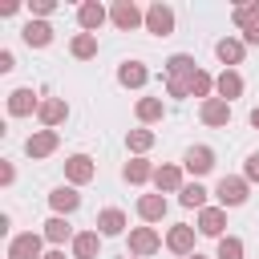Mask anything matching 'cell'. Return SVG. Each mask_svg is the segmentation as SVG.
<instances>
[{
	"label": "cell",
	"mask_w": 259,
	"mask_h": 259,
	"mask_svg": "<svg viewBox=\"0 0 259 259\" xmlns=\"http://www.w3.org/2000/svg\"><path fill=\"white\" fill-rule=\"evenodd\" d=\"M210 166H214V154H210L206 146H198V150H190V154H186V170H194V174H206Z\"/></svg>",
	"instance_id": "obj_5"
},
{
	"label": "cell",
	"mask_w": 259,
	"mask_h": 259,
	"mask_svg": "<svg viewBox=\"0 0 259 259\" xmlns=\"http://www.w3.org/2000/svg\"><path fill=\"white\" fill-rule=\"evenodd\" d=\"M142 81H146V69L142 65H125L121 69V85H142Z\"/></svg>",
	"instance_id": "obj_22"
},
{
	"label": "cell",
	"mask_w": 259,
	"mask_h": 259,
	"mask_svg": "<svg viewBox=\"0 0 259 259\" xmlns=\"http://www.w3.org/2000/svg\"><path fill=\"white\" fill-rule=\"evenodd\" d=\"M219 198H223L227 206H239V202L247 198V186H243L239 178H223V182H219Z\"/></svg>",
	"instance_id": "obj_2"
},
{
	"label": "cell",
	"mask_w": 259,
	"mask_h": 259,
	"mask_svg": "<svg viewBox=\"0 0 259 259\" xmlns=\"http://www.w3.org/2000/svg\"><path fill=\"white\" fill-rule=\"evenodd\" d=\"M130 247H134L138 255H150V251H158V235H154V231H134V235H130Z\"/></svg>",
	"instance_id": "obj_7"
},
{
	"label": "cell",
	"mask_w": 259,
	"mask_h": 259,
	"mask_svg": "<svg viewBox=\"0 0 259 259\" xmlns=\"http://www.w3.org/2000/svg\"><path fill=\"white\" fill-rule=\"evenodd\" d=\"M186 259H202V255H186Z\"/></svg>",
	"instance_id": "obj_37"
},
{
	"label": "cell",
	"mask_w": 259,
	"mask_h": 259,
	"mask_svg": "<svg viewBox=\"0 0 259 259\" xmlns=\"http://www.w3.org/2000/svg\"><path fill=\"white\" fill-rule=\"evenodd\" d=\"M24 40L28 45H49V24H28L24 28Z\"/></svg>",
	"instance_id": "obj_17"
},
{
	"label": "cell",
	"mask_w": 259,
	"mask_h": 259,
	"mask_svg": "<svg viewBox=\"0 0 259 259\" xmlns=\"http://www.w3.org/2000/svg\"><path fill=\"white\" fill-rule=\"evenodd\" d=\"M251 125H259V109H255V113H251Z\"/></svg>",
	"instance_id": "obj_36"
},
{
	"label": "cell",
	"mask_w": 259,
	"mask_h": 259,
	"mask_svg": "<svg viewBox=\"0 0 259 259\" xmlns=\"http://www.w3.org/2000/svg\"><path fill=\"white\" fill-rule=\"evenodd\" d=\"M219 57H223V61H239V57H243V45H239V40H219Z\"/></svg>",
	"instance_id": "obj_21"
},
{
	"label": "cell",
	"mask_w": 259,
	"mask_h": 259,
	"mask_svg": "<svg viewBox=\"0 0 259 259\" xmlns=\"http://www.w3.org/2000/svg\"><path fill=\"white\" fill-rule=\"evenodd\" d=\"M223 231V210H202V235H219Z\"/></svg>",
	"instance_id": "obj_16"
},
{
	"label": "cell",
	"mask_w": 259,
	"mask_h": 259,
	"mask_svg": "<svg viewBox=\"0 0 259 259\" xmlns=\"http://www.w3.org/2000/svg\"><path fill=\"white\" fill-rule=\"evenodd\" d=\"M125 178H130V182H142V178H150V166H146V162H130V166H125Z\"/></svg>",
	"instance_id": "obj_28"
},
{
	"label": "cell",
	"mask_w": 259,
	"mask_h": 259,
	"mask_svg": "<svg viewBox=\"0 0 259 259\" xmlns=\"http://www.w3.org/2000/svg\"><path fill=\"white\" fill-rule=\"evenodd\" d=\"M40 117H45V121H61V117H65V101H49V105H40Z\"/></svg>",
	"instance_id": "obj_24"
},
{
	"label": "cell",
	"mask_w": 259,
	"mask_h": 259,
	"mask_svg": "<svg viewBox=\"0 0 259 259\" xmlns=\"http://www.w3.org/2000/svg\"><path fill=\"white\" fill-rule=\"evenodd\" d=\"M8 109H12V113H28V109H32V93H28V89H16L12 101H8Z\"/></svg>",
	"instance_id": "obj_15"
},
{
	"label": "cell",
	"mask_w": 259,
	"mask_h": 259,
	"mask_svg": "<svg viewBox=\"0 0 259 259\" xmlns=\"http://www.w3.org/2000/svg\"><path fill=\"white\" fill-rule=\"evenodd\" d=\"M97 251V235H77V259H93Z\"/></svg>",
	"instance_id": "obj_20"
},
{
	"label": "cell",
	"mask_w": 259,
	"mask_h": 259,
	"mask_svg": "<svg viewBox=\"0 0 259 259\" xmlns=\"http://www.w3.org/2000/svg\"><path fill=\"white\" fill-rule=\"evenodd\" d=\"M69 174H73L77 182H85V178H93V166H89V158H85V154H77V158H69Z\"/></svg>",
	"instance_id": "obj_10"
},
{
	"label": "cell",
	"mask_w": 259,
	"mask_h": 259,
	"mask_svg": "<svg viewBox=\"0 0 259 259\" xmlns=\"http://www.w3.org/2000/svg\"><path fill=\"white\" fill-rule=\"evenodd\" d=\"M202 121L206 125H227L231 121V105L227 101H206L202 105Z\"/></svg>",
	"instance_id": "obj_4"
},
{
	"label": "cell",
	"mask_w": 259,
	"mask_h": 259,
	"mask_svg": "<svg viewBox=\"0 0 259 259\" xmlns=\"http://www.w3.org/2000/svg\"><path fill=\"white\" fill-rule=\"evenodd\" d=\"M210 89V77H202V73H194V93H206Z\"/></svg>",
	"instance_id": "obj_33"
},
{
	"label": "cell",
	"mask_w": 259,
	"mask_h": 259,
	"mask_svg": "<svg viewBox=\"0 0 259 259\" xmlns=\"http://www.w3.org/2000/svg\"><path fill=\"white\" fill-rule=\"evenodd\" d=\"M202 198H206V190H202V186H198V182H194V186H186V190H182V202H186V206H202Z\"/></svg>",
	"instance_id": "obj_25"
},
{
	"label": "cell",
	"mask_w": 259,
	"mask_h": 259,
	"mask_svg": "<svg viewBox=\"0 0 259 259\" xmlns=\"http://www.w3.org/2000/svg\"><path fill=\"white\" fill-rule=\"evenodd\" d=\"M77 202H81V198H77V190H65V186H61V190H53V206H57V210H73Z\"/></svg>",
	"instance_id": "obj_13"
},
{
	"label": "cell",
	"mask_w": 259,
	"mask_h": 259,
	"mask_svg": "<svg viewBox=\"0 0 259 259\" xmlns=\"http://www.w3.org/2000/svg\"><path fill=\"white\" fill-rule=\"evenodd\" d=\"M93 49H97L93 36H77V40H73V53H77V57H93Z\"/></svg>",
	"instance_id": "obj_31"
},
{
	"label": "cell",
	"mask_w": 259,
	"mask_h": 259,
	"mask_svg": "<svg viewBox=\"0 0 259 259\" xmlns=\"http://www.w3.org/2000/svg\"><path fill=\"white\" fill-rule=\"evenodd\" d=\"M113 20H117L121 28H134V24H138V8H134V4H117V8H113Z\"/></svg>",
	"instance_id": "obj_12"
},
{
	"label": "cell",
	"mask_w": 259,
	"mask_h": 259,
	"mask_svg": "<svg viewBox=\"0 0 259 259\" xmlns=\"http://www.w3.org/2000/svg\"><path fill=\"white\" fill-rule=\"evenodd\" d=\"M138 117H146V121L162 117V101H142V105H138Z\"/></svg>",
	"instance_id": "obj_27"
},
{
	"label": "cell",
	"mask_w": 259,
	"mask_h": 259,
	"mask_svg": "<svg viewBox=\"0 0 259 259\" xmlns=\"http://www.w3.org/2000/svg\"><path fill=\"white\" fill-rule=\"evenodd\" d=\"M190 243H194V231H190V227H174V231H170V247H174V251H182V255H186V251H190Z\"/></svg>",
	"instance_id": "obj_9"
},
{
	"label": "cell",
	"mask_w": 259,
	"mask_h": 259,
	"mask_svg": "<svg viewBox=\"0 0 259 259\" xmlns=\"http://www.w3.org/2000/svg\"><path fill=\"white\" fill-rule=\"evenodd\" d=\"M97 227H101L105 235H117V231L125 227V219H121V210H105V214L97 219Z\"/></svg>",
	"instance_id": "obj_11"
},
{
	"label": "cell",
	"mask_w": 259,
	"mask_h": 259,
	"mask_svg": "<svg viewBox=\"0 0 259 259\" xmlns=\"http://www.w3.org/2000/svg\"><path fill=\"white\" fill-rule=\"evenodd\" d=\"M45 259H61V255H45Z\"/></svg>",
	"instance_id": "obj_38"
},
{
	"label": "cell",
	"mask_w": 259,
	"mask_h": 259,
	"mask_svg": "<svg viewBox=\"0 0 259 259\" xmlns=\"http://www.w3.org/2000/svg\"><path fill=\"white\" fill-rule=\"evenodd\" d=\"M138 210H142V219H162V214H166V202H162L158 194H150V198L138 202Z\"/></svg>",
	"instance_id": "obj_8"
},
{
	"label": "cell",
	"mask_w": 259,
	"mask_h": 259,
	"mask_svg": "<svg viewBox=\"0 0 259 259\" xmlns=\"http://www.w3.org/2000/svg\"><path fill=\"white\" fill-rule=\"evenodd\" d=\"M235 20H239V24H247V28H255V24H259V8H239V12H235Z\"/></svg>",
	"instance_id": "obj_30"
},
{
	"label": "cell",
	"mask_w": 259,
	"mask_h": 259,
	"mask_svg": "<svg viewBox=\"0 0 259 259\" xmlns=\"http://www.w3.org/2000/svg\"><path fill=\"white\" fill-rule=\"evenodd\" d=\"M194 73V61L190 57H170V93L182 97L186 93V77Z\"/></svg>",
	"instance_id": "obj_1"
},
{
	"label": "cell",
	"mask_w": 259,
	"mask_h": 259,
	"mask_svg": "<svg viewBox=\"0 0 259 259\" xmlns=\"http://www.w3.org/2000/svg\"><path fill=\"white\" fill-rule=\"evenodd\" d=\"M154 178H158V186H162V190H174V186H178V170H174V166H162Z\"/></svg>",
	"instance_id": "obj_23"
},
{
	"label": "cell",
	"mask_w": 259,
	"mask_h": 259,
	"mask_svg": "<svg viewBox=\"0 0 259 259\" xmlns=\"http://www.w3.org/2000/svg\"><path fill=\"white\" fill-rule=\"evenodd\" d=\"M247 174H251V178H259V154H251V158H247Z\"/></svg>",
	"instance_id": "obj_34"
},
{
	"label": "cell",
	"mask_w": 259,
	"mask_h": 259,
	"mask_svg": "<svg viewBox=\"0 0 259 259\" xmlns=\"http://www.w3.org/2000/svg\"><path fill=\"white\" fill-rule=\"evenodd\" d=\"M239 89H243V81H239L235 73H223V77H219V93H223V97H235Z\"/></svg>",
	"instance_id": "obj_18"
},
{
	"label": "cell",
	"mask_w": 259,
	"mask_h": 259,
	"mask_svg": "<svg viewBox=\"0 0 259 259\" xmlns=\"http://www.w3.org/2000/svg\"><path fill=\"white\" fill-rule=\"evenodd\" d=\"M36 251H40V239L36 235H20L12 243V259H36Z\"/></svg>",
	"instance_id": "obj_6"
},
{
	"label": "cell",
	"mask_w": 259,
	"mask_h": 259,
	"mask_svg": "<svg viewBox=\"0 0 259 259\" xmlns=\"http://www.w3.org/2000/svg\"><path fill=\"white\" fill-rule=\"evenodd\" d=\"M101 20H105V12H101V4H85V8H81V24H85V28H97Z\"/></svg>",
	"instance_id": "obj_14"
},
{
	"label": "cell",
	"mask_w": 259,
	"mask_h": 259,
	"mask_svg": "<svg viewBox=\"0 0 259 259\" xmlns=\"http://www.w3.org/2000/svg\"><path fill=\"white\" fill-rule=\"evenodd\" d=\"M146 24H150V32H170V28H174V16H170V8L154 4V8L146 12Z\"/></svg>",
	"instance_id": "obj_3"
},
{
	"label": "cell",
	"mask_w": 259,
	"mask_h": 259,
	"mask_svg": "<svg viewBox=\"0 0 259 259\" xmlns=\"http://www.w3.org/2000/svg\"><path fill=\"white\" fill-rule=\"evenodd\" d=\"M53 146H57V138H53V134H36V138L28 142V154H49Z\"/></svg>",
	"instance_id": "obj_19"
},
{
	"label": "cell",
	"mask_w": 259,
	"mask_h": 259,
	"mask_svg": "<svg viewBox=\"0 0 259 259\" xmlns=\"http://www.w3.org/2000/svg\"><path fill=\"white\" fill-rule=\"evenodd\" d=\"M247 40H251V45H259V24H255V28H247Z\"/></svg>",
	"instance_id": "obj_35"
},
{
	"label": "cell",
	"mask_w": 259,
	"mask_h": 259,
	"mask_svg": "<svg viewBox=\"0 0 259 259\" xmlns=\"http://www.w3.org/2000/svg\"><path fill=\"white\" fill-rule=\"evenodd\" d=\"M239 255H243L239 239H223V243H219V259H239Z\"/></svg>",
	"instance_id": "obj_26"
},
{
	"label": "cell",
	"mask_w": 259,
	"mask_h": 259,
	"mask_svg": "<svg viewBox=\"0 0 259 259\" xmlns=\"http://www.w3.org/2000/svg\"><path fill=\"white\" fill-rule=\"evenodd\" d=\"M45 235H49V239H53V243H61V239H65V235H69V223H65V219H53V223H49V231H45Z\"/></svg>",
	"instance_id": "obj_29"
},
{
	"label": "cell",
	"mask_w": 259,
	"mask_h": 259,
	"mask_svg": "<svg viewBox=\"0 0 259 259\" xmlns=\"http://www.w3.org/2000/svg\"><path fill=\"white\" fill-rule=\"evenodd\" d=\"M130 146H134V150H146V146H150V134H146V130H134V134H130Z\"/></svg>",
	"instance_id": "obj_32"
}]
</instances>
